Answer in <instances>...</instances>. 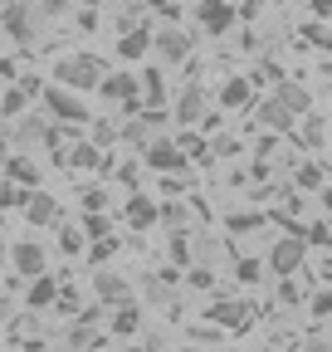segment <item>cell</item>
<instances>
[{
    "mask_svg": "<svg viewBox=\"0 0 332 352\" xmlns=\"http://www.w3.org/2000/svg\"><path fill=\"white\" fill-rule=\"evenodd\" d=\"M98 78H103V64H98L93 54H69V59L54 64V83L73 88V94H88V88H98Z\"/></svg>",
    "mask_w": 332,
    "mask_h": 352,
    "instance_id": "1",
    "label": "cell"
},
{
    "mask_svg": "<svg viewBox=\"0 0 332 352\" xmlns=\"http://www.w3.org/2000/svg\"><path fill=\"white\" fill-rule=\"evenodd\" d=\"M45 108H49V118H59V122H88V103L83 98H73V88H64V83H54V88H45Z\"/></svg>",
    "mask_w": 332,
    "mask_h": 352,
    "instance_id": "2",
    "label": "cell"
},
{
    "mask_svg": "<svg viewBox=\"0 0 332 352\" xmlns=\"http://www.w3.org/2000/svg\"><path fill=\"white\" fill-rule=\"evenodd\" d=\"M98 94L103 98H112V103H122L128 113H142V83L132 78V74H112V78H98Z\"/></svg>",
    "mask_w": 332,
    "mask_h": 352,
    "instance_id": "3",
    "label": "cell"
},
{
    "mask_svg": "<svg viewBox=\"0 0 332 352\" xmlns=\"http://www.w3.org/2000/svg\"><path fill=\"white\" fill-rule=\"evenodd\" d=\"M195 20H200L205 34H230V25H235L239 15H235L230 0H200V6H195Z\"/></svg>",
    "mask_w": 332,
    "mask_h": 352,
    "instance_id": "4",
    "label": "cell"
},
{
    "mask_svg": "<svg viewBox=\"0 0 332 352\" xmlns=\"http://www.w3.org/2000/svg\"><path fill=\"white\" fill-rule=\"evenodd\" d=\"M298 264H303V235H288L269 250V270L283 279V274H298Z\"/></svg>",
    "mask_w": 332,
    "mask_h": 352,
    "instance_id": "5",
    "label": "cell"
},
{
    "mask_svg": "<svg viewBox=\"0 0 332 352\" xmlns=\"http://www.w3.org/2000/svg\"><path fill=\"white\" fill-rule=\"evenodd\" d=\"M10 264H15V274H25V279H34V274L49 270V259H45V250H39V245H15V250H10Z\"/></svg>",
    "mask_w": 332,
    "mask_h": 352,
    "instance_id": "6",
    "label": "cell"
},
{
    "mask_svg": "<svg viewBox=\"0 0 332 352\" xmlns=\"http://www.w3.org/2000/svg\"><path fill=\"white\" fill-rule=\"evenodd\" d=\"M54 298H59V279H49V270L29 279V294H25V303L34 308V314H39V308H54Z\"/></svg>",
    "mask_w": 332,
    "mask_h": 352,
    "instance_id": "7",
    "label": "cell"
},
{
    "mask_svg": "<svg viewBox=\"0 0 332 352\" xmlns=\"http://www.w3.org/2000/svg\"><path fill=\"white\" fill-rule=\"evenodd\" d=\"M156 50H161L166 64H181V59L191 54V34H186V30H161V34H156Z\"/></svg>",
    "mask_w": 332,
    "mask_h": 352,
    "instance_id": "8",
    "label": "cell"
},
{
    "mask_svg": "<svg viewBox=\"0 0 332 352\" xmlns=\"http://www.w3.org/2000/svg\"><path fill=\"white\" fill-rule=\"evenodd\" d=\"M147 50H152V34H147V25H128V30H122V39H117V54L128 59V64H132V59H142Z\"/></svg>",
    "mask_w": 332,
    "mask_h": 352,
    "instance_id": "9",
    "label": "cell"
},
{
    "mask_svg": "<svg viewBox=\"0 0 332 352\" xmlns=\"http://www.w3.org/2000/svg\"><path fill=\"white\" fill-rule=\"evenodd\" d=\"M147 166H156V171H186V152L176 142H152Z\"/></svg>",
    "mask_w": 332,
    "mask_h": 352,
    "instance_id": "10",
    "label": "cell"
},
{
    "mask_svg": "<svg viewBox=\"0 0 332 352\" xmlns=\"http://www.w3.org/2000/svg\"><path fill=\"white\" fill-rule=\"evenodd\" d=\"M156 210H161V206H152L147 196L132 191V196H128V215H122V220H128L132 230H152V226H156Z\"/></svg>",
    "mask_w": 332,
    "mask_h": 352,
    "instance_id": "11",
    "label": "cell"
},
{
    "mask_svg": "<svg viewBox=\"0 0 332 352\" xmlns=\"http://www.w3.org/2000/svg\"><path fill=\"white\" fill-rule=\"evenodd\" d=\"M220 108H254V83L249 78H230L225 88H220Z\"/></svg>",
    "mask_w": 332,
    "mask_h": 352,
    "instance_id": "12",
    "label": "cell"
},
{
    "mask_svg": "<svg viewBox=\"0 0 332 352\" xmlns=\"http://www.w3.org/2000/svg\"><path fill=\"white\" fill-rule=\"evenodd\" d=\"M25 206H29V215H25L29 226H59V201L54 196H29Z\"/></svg>",
    "mask_w": 332,
    "mask_h": 352,
    "instance_id": "13",
    "label": "cell"
},
{
    "mask_svg": "<svg viewBox=\"0 0 332 352\" xmlns=\"http://www.w3.org/2000/svg\"><path fill=\"white\" fill-rule=\"evenodd\" d=\"M259 118H264V122H269L274 132H288V127H294V118H298V113H294V108H283L278 98H269V103H259Z\"/></svg>",
    "mask_w": 332,
    "mask_h": 352,
    "instance_id": "14",
    "label": "cell"
},
{
    "mask_svg": "<svg viewBox=\"0 0 332 352\" xmlns=\"http://www.w3.org/2000/svg\"><path fill=\"white\" fill-rule=\"evenodd\" d=\"M5 176H10V182H20V186H29V191L39 186V166H34L29 157H10V162H5Z\"/></svg>",
    "mask_w": 332,
    "mask_h": 352,
    "instance_id": "15",
    "label": "cell"
},
{
    "mask_svg": "<svg viewBox=\"0 0 332 352\" xmlns=\"http://www.w3.org/2000/svg\"><path fill=\"white\" fill-rule=\"evenodd\" d=\"M274 98H278L283 108H294V113H308V108H313V103H308V94H303V88H298V83H283V78L274 83Z\"/></svg>",
    "mask_w": 332,
    "mask_h": 352,
    "instance_id": "16",
    "label": "cell"
},
{
    "mask_svg": "<svg viewBox=\"0 0 332 352\" xmlns=\"http://www.w3.org/2000/svg\"><path fill=\"white\" fill-rule=\"evenodd\" d=\"M0 25H5L15 39H29L34 30H29V10L25 6H5V10H0Z\"/></svg>",
    "mask_w": 332,
    "mask_h": 352,
    "instance_id": "17",
    "label": "cell"
},
{
    "mask_svg": "<svg viewBox=\"0 0 332 352\" xmlns=\"http://www.w3.org/2000/svg\"><path fill=\"white\" fill-rule=\"evenodd\" d=\"M137 328H142V308L137 303H128V308H117V314H112V333L117 338H132Z\"/></svg>",
    "mask_w": 332,
    "mask_h": 352,
    "instance_id": "18",
    "label": "cell"
},
{
    "mask_svg": "<svg viewBox=\"0 0 332 352\" xmlns=\"http://www.w3.org/2000/svg\"><path fill=\"white\" fill-rule=\"evenodd\" d=\"M142 98H147L152 108L166 103V88H161V74H156V69H147V78H142Z\"/></svg>",
    "mask_w": 332,
    "mask_h": 352,
    "instance_id": "19",
    "label": "cell"
},
{
    "mask_svg": "<svg viewBox=\"0 0 332 352\" xmlns=\"http://www.w3.org/2000/svg\"><path fill=\"white\" fill-rule=\"evenodd\" d=\"M98 294H103L108 303H122V298H128V284H122L117 274H98Z\"/></svg>",
    "mask_w": 332,
    "mask_h": 352,
    "instance_id": "20",
    "label": "cell"
},
{
    "mask_svg": "<svg viewBox=\"0 0 332 352\" xmlns=\"http://www.w3.org/2000/svg\"><path fill=\"white\" fill-rule=\"evenodd\" d=\"M176 118H181V122H195V118H200V94H195V88H186V94H181Z\"/></svg>",
    "mask_w": 332,
    "mask_h": 352,
    "instance_id": "21",
    "label": "cell"
},
{
    "mask_svg": "<svg viewBox=\"0 0 332 352\" xmlns=\"http://www.w3.org/2000/svg\"><path fill=\"white\" fill-rule=\"evenodd\" d=\"M108 230H112V220H108V215H98V210H93V215H83V235H88V240H103Z\"/></svg>",
    "mask_w": 332,
    "mask_h": 352,
    "instance_id": "22",
    "label": "cell"
},
{
    "mask_svg": "<svg viewBox=\"0 0 332 352\" xmlns=\"http://www.w3.org/2000/svg\"><path fill=\"white\" fill-rule=\"evenodd\" d=\"M25 191H29V186H20V182H5V186H0V206H5V210H10V206H25V201H29Z\"/></svg>",
    "mask_w": 332,
    "mask_h": 352,
    "instance_id": "23",
    "label": "cell"
},
{
    "mask_svg": "<svg viewBox=\"0 0 332 352\" xmlns=\"http://www.w3.org/2000/svg\"><path fill=\"white\" fill-rule=\"evenodd\" d=\"M308 308H313V318H332V289H313Z\"/></svg>",
    "mask_w": 332,
    "mask_h": 352,
    "instance_id": "24",
    "label": "cell"
},
{
    "mask_svg": "<svg viewBox=\"0 0 332 352\" xmlns=\"http://www.w3.org/2000/svg\"><path fill=\"white\" fill-rule=\"evenodd\" d=\"M235 274H239V284H259V279H264V264H259V259H239Z\"/></svg>",
    "mask_w": 332,
    "mask_h": 352,
    "instance_id": "25",
    "label": "cell"
},
{
    "mask_svg": "<svg viewBox=\"0 0 332 352\" xmlns=\"http://www.w3.org/2000/svg\"><path fill=\"white\" fill-rule=\"evenodd\" d=\"M156 220H161V226H171V230H181L186 226V206H161Z\"/></svg>",
    "mask_w": 332,
    "mask_h": 352,
    "instance_id": "26",
    "label": "cell"
},
{
    "mask_svg": "<svg viewBox=\"0 0 332 352\" xmlns=\"http://www.w3.org/2000/svg\"><path fill=\"white\" fill-rule=\"evenodd\" d=\"M25 103H29V94H25V88H10V94H5V103H0V113H25Z\"/></svg>",
    "mask_w": 332,
    "mask_h": 352,
    "instance_id": "27",
    "label": "cell"
},
{
    "mask_svg": "<svg viewBox=\"0 0 332 352\" xmlns=\"http://www.w3.org/2000/svg\"><path fill=\"white\" fill-rule=\"evenodd\" d=\"M156 15H161L166 25H176V20H181V0H156Z\"/></svg>",
    "mask_w": 332,
    "mask_h": 352,
    "instance_id": "28",
    "label": "cell"
},
{
    "mask_svg": "<svg viewBox=\"0 0 332 352\" xmlns=\"http://www.w3.org/2000/svg\"><path fill=\"white\" fill-rule=\"evenodd\" d=\"M83 240H88L83 230H59V245H64L69 254H78V250H83Z\"/></svg>",
    "mask_w": 332,
    "mask_h": 352,
    "instance_id": "29",
    "label": "cell"
},
{
    "mask_svg": "<svg viewBox=\"0 0 332 352\" xmlns=\"http://www.w3.org/2000/svg\"><path fill=\"white\" fill-rule=\"evenodd\" d=\"M73 166H98V147L78 142V152H73Z\"/></svg>",
    "mask_w": 332,
    "mask_h": 352,
    "instance_id": "30",
    "label": "cell"
},
{
    "mask_svg": "<svg viewBox=\"0 0 332 352\" xmlns=\"http://www.w3.org/2000/svg\"><path fill=\"white\" fill-rule=\"evenodd\" d=\"M308 245H332V226H327V220H318V226L308 230Z\"/></svg>",
    "mask_w": 332,
    "mask_h": 352,
    "instance_id": "31",
    "label": "cell"
},
{
    "mask_svg": "<svg viewBox=\"0 0 332 352\" xmlns=\"http://www.w3.org/2000/svg\"><path fill=\"white\" fill-rule=\"evenodd\" d=\"M298 186L318 191V186H322V171H318V166H303V171H298Z\"/></svg>",
    "mask_w": 332,
    "mask_h": 352,
    "instance_id": "32",
    "label": "cell"
},
{
    "mask_svg": "<svg viewBox=\"0 0 332 352\" xmlns=\"http://www.w3.org/2000/svg\"><path fill=\"white\" fill-rule=\"evenodd\" d=\"M88 254H93V264H103V259L112 254V240H108V235H103V240H93V250H88Z\"/></svg>",
    "mask_w": 332,
    "mask_h": 352,
    "instance_id": "33",
    "label": "cell"
},
{
    "mask_svg": "<svg viewBox=\"0 0 332 352\" xmlns=\"http://www.w3.org/2000/svg\"><path fill=\"white\" fill-rule=\"evenodd\" d=\"M171 264H191V254H186V235L171 240Z\"/></svg>",
    "mask_w": 332,
    "mask_h": 352,
    "instance_id": "34",
    "label": "cell"
},
{
    "mask_svg": "<svg viewBox=\"0 0 332 352\" xmlns=\"http://www.w3.org/2000/svg\"><path fill=\"white\" fill-rule=\"evenodd\" d=\"M103 201H108V196H103L98 186H93V191H83V210H103Z\"/></svg>",
    "mask_w": 332,
    "mask_h": 352,
    "instance_id": "35",
    "label": "cell"
},
{
    "mask_svg": "<svg viewBox=\"0 0 332 352\" xmlns=\"http://www.w3.org/2000/svg\"><path fill=\"white\" fill-rule=\"evenodd\" d=\"M191 284H200V289H211L215 279H211V270H191Z\"/></svg>",
    "mask_w": 332,
    "mask_h": 352,
    "instance_id": "36",
    "label": "cell"
},
{
    "mask_svg": "<svg viewBox=\"0 0 332 352\" xmlns=\"http://www.w3.org/2000/svg\"><path fill=\"white\" fill-rule=\"evenodd\" d=\"M313 15L318 20H332V0H313Z\"/></svg>",
    "mask_w": 332,
    "mask_h": 352,
    "instance_id": "37",
    "label": "cell"
},
{
    "mask_svg": "<svg viewBox=\"0 0 332 352\" xmlns=\"http://www.w3.org/2000/svg\"><path fill=\"white\" fill-rule=\"evenodd\" d=\"M39 6H45V10H49V15H59V10H64V6H69V0H39Z\"/></svg>",
    "mask_w": 332,
    "mask_h": 352,
    "instance_id": "38",
    "label": "cell"
},
{
    "mask_svg": "<svg viewBox=\"0 0 332 352\" xmlns=\"http://www.w3.org/2000/svg\"><path fill=\"white\" fill-rule=\"evenodd\" d=\"M93 6H98V0H83V10H93Z\"/></svg>",
    "mask_w": 332,
    "mask_h": 352,
    "instance_id": "39",
    "label": "cell"
},
{
    "mask_svg": "<svg viewBox=\"0 0 332 352\" xmlns=\"http://www.w3.org/2000/svg\"><path fill=\"white\" fill-rule=\"evenodd\" d=\"M327 333H332V318H327Z\"/></svg>",
    "mask_w": 332,
    "mask_h": 352,
    "instance_id": "40",
    "label": "cell"
}]
</instances>
